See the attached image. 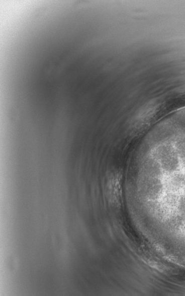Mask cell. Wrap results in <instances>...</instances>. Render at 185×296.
Instances as JSON below:
<instances>
[{"mask_svg":"<svg viewBox=\"0 0 185 296\" xmlns=\"http://www.w3.org/2000/svg\"><path fill=\"white\" fill-rule=\"evenodd\" d=\"M185 185V175L182 173L174 174L169 181L168 187L171 191H177Z\"/></svg>","mask_w":185,"mask_h":296,"instance_id":"obj_1","label":"cell"}]
</instances>
